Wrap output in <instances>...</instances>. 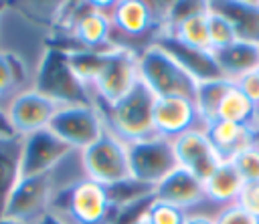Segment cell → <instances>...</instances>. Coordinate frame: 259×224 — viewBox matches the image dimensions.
Listing matches in <instances>:
<instances>
[{"instance_id": "2e32d148", "label": "cell", "mask_w": 259, "mask_h": 224, "mask_svg": "<svg viewBox=\"0 0 259 224\" xmlns=\"http://www.w3.org/2000/svg\"><path fill=\"white\" fill-rule=\"evenodd\" d=\"M204 131L223 161H231L237 153L259 145V129L255 123H231L219 119L204 127Z\"/></svg>"}, {"instance_id": "9c48e42d", "label": "cell", "mask_w": 259, "mask_h": 224, "mask_svg": "<svg viewBox=\"0 0 259 224\" xmlns=\"http://www.w3.org/2000/svg\"><path fill=\"white\" fill-rule=\"evenodd\" d=\"M51 200H53V172L20 178L6 202L2 216L28 224L30 220H38L45 212H49Z\"/></svg>"}, {"instance_id": "836d02e7", "label": "cell", "mask_w": 259, "mask_h": 224, "mask_svg": "<svg viewBox=\"0 0 259 224\" xmlns=\"http://www.w3.org/2000/svg\"><path fill=\"white\" fill-rule=\"evenodd\" d=\"M0 137H18L10 119H8V113L0 109Z\"/></svg>"}, {"instance_id": "e0dca14e", "label": "cell", "mask_w": 259, "mask_h": 224, "mask_svg": "<svg viewBox=\"0 0 259 224\" xmlns=\"http://www.w3.org/2000/svg\"><path fill=\"white\" fill-rule=\"evenodd\" d=\"M154 198L168 202L176 208H182L184 212L188 208H194V206L206 202L202 180H198L196 176L188 174L182 167H176L174 172H170L154 188Z\"/></svg>"}, {"instance_id": "ac0fdd59", "label": "cell", "mask_w": 259, "mask_h": 224, "mask_svg": "<svg viewBox=\"0 0 259 224\" xmlns=\"http://www.w3.org/2000/svg\"><path fill=\"white\" fill-rule=\"evenodd\" d=\"M210 10L223 14L235 28L237 40L259 46V2L251 0H212Z\"/></svg>"}, {"instance_id": "ba28073f", "label": "cell", "mask_w": 259, "mask_h": 224, "mask_svg": "<svg viewBox=\"0 0 259 224\" xmlns=\"http://www.w3.org/2000/svg\"><path fill=\"white\" fill-rule=\"evenodd\" d=\"M49 129L69 143L73 149H85L97 141L107 129L103 117L95 105H73L59 107L49 123Z\"/></svg>"}, {"instance_id": "4dcf8cb0", "label": "cell", "mask_w": 259, "mask_h": 224, "mask_svg": "<svg viewBox=\"0 0 259 224\" xmlns=\"http://www.w3.org/2000/svg\"><path fill=\"white\" fill-rule=\"evenodd\" d=\"M212 218H214V224H259V218L249 214L239 204L223 206L217 212V216H212Z\"/></svg>"}, {"instance_id": "f1b7e54d", "label": "cell", "mask_w": 259, "mask_h": 224, "mask_svg": "<svg viewBox=\"0 0 259 224\" xmlns=\"http://www.w3.org/2000/svg\"><path fill=\"white\" fill-rule=\"evenodd\" d=\"M144 218L150 222V224H184L186 220V212L182 208H176L168 202H162V200H152Z\"/></svg>"}, {"instance_id": "cb8c5ba5", "label": "cell", "mask_w": 259, "mask_h": 224, "mask_svg": "<svg viewBox=\"0 0 259 224\" xmlns=\"http://www.w3.org/2000/svg\"><path fill=\"white\" fill-rule=\"evenodd\" d=\"M162 34H168V36H172V38H176L178 42H184V44H188V46L210 50L206 8H204V10H198V12H194V14L184 16L182 20H178V22H174L172 26L164 28Z\"/></svg>"}, {"instance_id": "74e56055", "label": "cell", "mask_w": 259, "mask_h": 224, "mask_svg": "<svg viewBox=\"0 0 259 224\" xmlns=\"http://www.w3.org/2000/svg\"><path fill=\"white\" fill-rule=\"evenodd\" d=\"M134 224H150V222H148V220H146V218H144V216H142V218H140V220H138V222H134Z\"/></svg>"}, {"instance_id": "6da1fadb", "label": "cell", "mask_w": 259, "mask_h": 224, "mask_svg": "<svg viewBox=\"0 0 259 224\" xmlns=\"http://www.w3.org/2000/svg\"><path fill=\"white\" fill-rule=\"evenodd\" d=\"M154 93L140 81L125 97L113 105L95 103L99 109L105 129L125 143L140 141L156 135L154 129Z\"/></svg>"}, {"instance_id": "d590c367", "label": "cell", "mask_w": 259, "mask_h": 224, "mask_svg": "<svg viewBox=\"0 0 259 224\" xmlns=\"http://www.w3.org/2000/svg\"><path fill=\"white\" fill-rule=\"evenodd\" d=\"M184 224H214V218L206 214H186Z\"/></svg>"}, {"instance_id": "7a4b0ae2", "label": "cell", "mask_w": 259, "mask_h": 224, "mask_svg": "<svg viewBox=\"0 0 259 224\" xmlns=\"http://www.w3.org/2000/svg\"><path fill=\"white\" fill-rule=\"evenodd\" d=\"M34 91L49 97L59 107L95 105L93 91L73 73L67 50L47 46L34 77Z\"/></svg>"}, {"instance_id": "f35d334b", "label": "cell", "mask_w": 259, "mask_h": 224, "mask_svg": "<svg viewBox=\"0 0 259 224\" xmlns=\"http://www.w3.org/2000/svg\"><path fill=\"white\" fill-rule=\"evenodd\" d=\"M255 125H257V129H259V109H257V117H255Z\"/></svg>"}, {"instance_id": "30bf717a", "label": "cell", "mask_w": 259, "mask_h": 224, "mask_svg": "<svg viewBox=\"0 0 259 224\" xmlns=\"http://www.w3.org/2000/svg\"><path fill=\"white\" fill-rule=\"evenodd\" d=\"M109 16L113 30L119 34L127 38L150 36L152 42H156L164 30L166 10H154V4L144 0H123L111 6Z\"/></svg>"}, {"instance_id": "4316f807", "label": "cell", "mask_w": 259, "mask_h": 224, "mask_svg": "<svg viewBox=\"0 0 259 224\" xmlns=\"http://www.w3.org/2000/svg\"><path fill=\"white\" fill-rule=\"evenodd\" d=\"M26 77V65L14 52L0 50V97L12 93L22 85Z\"/></svg>"}, {"instance_id": "9a60e30c", "label": "cell", "mask_w": 259, "mask_h": 224, "mask_svg": "<svg viewBox=\"0 0 259 224\" xmlns=\"http://www.w3.org/2000/svg\"><path fill=\"white\" fill-rule=\"evenodd\" d=\"M156 44L162 46L196 83H206V81L225 79L212 50L188 46V44L178 42L176 38H172V36H168V34H160L158 40H156Z\"/></svg>"}, {"instance_id": "52a82bcc", "label": "cell", "mask_w": 259, "mask_h": 224, "mask_svg": "<svg viewBox=\"0 0 259 224\" xmlns=\"http://www.w3.org/2000/svg\"><path fill=\"white\" fill-rule=\"evenodd\" d=\"M127 155L132 180L150 188H156L170 172L178 167L174 143L160 135L127 143Z\"/></svg>"}, {"instance_id": "5b68a950", "label": "cell", "mask_w": 259, "mask_h": 224, "mask_svg": "<svg viewBox=\"0 0 259 224\" xmlns=\"http://www.w3.org/2000/svg\"><path fill=\"white\" fill-rule=\"evenodd\" d=\"M81 165L85 170V178L105 188L132 178L127 143L109 131H105L89 147L81 149Z\"/></svg>"}, {"instance_id": "83f0119b", "label": "cell", "mask_w": 259, "mask_h": 224, "mask_svg": "<svg viewBox=\"0 0 259 224\" xmlns=\"http://www.w3.org/2000/svg\"><path fill=\"white\" fill-rule=\"evenodd\" d=\"M206 20H208V42H210L212 52L223 50L229 44L237 42V34H235V28L231 26V22L223 14L210 10L208 4H206Z\"/></svg>"}, {"instance_id": "5bb4252c", "label": "cell", "mask_w": 259, "mask_h": 224, "mask_svg": "<svg viewBox=\"0 0 259 224\" xmlns=\"http://www.w3.org/2000/svg\"><path fill=\"white\" fill-rule=\"evenodd\" d=\"M200 119L190 97H158L154 103V129L156 135L174 141L176 137L198 129Z\"/></svg>"}, {"instance_id": "4fadbf2b", "label": "cell", "mask_w": 259, "mask_h": 224, "mask_svg": "<svg viewBox=\"0 0 259 224\" xmlns=\"http://www.w3.org/2000/svg\"><path fill=\"white\" fill-rule=\"evenodd\" d=\"M59 105L53 103L49 97L40 95L38 91H20L8 107V119L18 137H26L34 131L47 129L51 119L55 117Z\"/></svg>"}, {"instance_id": "d6a6232c", "label": "cell", "mask_w": 259, "mask_h": 224, "mask_svg": "<svg viewBox=\"0 0 259 224\" xmlns=\"http://www.w3.org/2000/svg\"><path fill=\"white\" fill-rule=\"evenodd\" d=\"M235 85L239 87V91H243L245 97H249L259 107V71H253V73L241 77L239 81H235Z\"/></svg>"}, {"instance_id": "d6986e66", "label": "cell", "mask_w": 259, "mask_h": 224, "mask_svg": "<svg viewBox=\"0 0 259 224\" xmlns=\"http://www.w3.org/2000/svg\"><path fill=\"white\" fill-rule=\"evenodd\" d=\"M71 34L79 42V48H107L113 44L111 16L101 10L99 4H91L89 10H85L73 24Z\"/></svg>"}, {"instance_id": "f546056e", "label": "cell", "mask_w": 259, "mask_h": 224, "mask_svg": "<svg viewBox=\"0 0 259 224\" xmlns=\"http://www.w3.org/2000/svg\"><path fill=\"white\" fill-rule=\"evenodd\" d=\"M231 163L243 178V182H255L259 180V145H253L241 153H237Z\"/></svg>"}, {"instance_id": "d4e9b609", "label": "cell", "mask_w": 259, "mask_h": 224, "mask_svg": "<svg viewBox=\"0 0 259 224\" xmlns=\"http://www.w3.org/2000/svg\"><path fill=\"white\" fill-rule=\"evenodd\" d=\"M113 44H115V42H113ZM113 44L107 46V48H97V50H95V48H73V50L67 52V54H69V65H71L73 73H75L89 89L93 87L95 79L99 77L101 69L105 67V61H107V57H109Z\"/></svg>"}, {"instance_id": "7c38bea8", "label": "cell", "mask_w": 259, "mask_h": 224, "mask_svg": "<svg viewBox=\"0 0 259 224\" xmlns=\"http://www.w3.org/2000/svg\"><path fill=\"white\" fill-rule=\"evenodd\" d=\"M172 143H174V155L178 167L186 170L188 174L196 176L202 182L223 163L221 155L217 153L214 145L210 143L202 127L176 137Z\"/></svg>"}, {"instance_id": "8d00e7d4", "label": "cell", "mask_w": 259, "mask_h": 224, "mask_svg": "<svg viewBox=\"0 0 259 224\" xmlns=\"http://www.w3.org/2000/svg\"><path fill=\"white\" fill-rule=\"evenodd\" d=\"M0 224H26V222H20V220H12V218H0Z\"/></svg>"}, {"instance_id": "8fae6325", "label": "cell", "mask_w": 259, "mask_h": 224, "mask_svg": "<svg viewBox=\"0 0 259 224\" xmlns=\"http://www.w3.org/2000/svg\"><path fill=\"white\" fill-rule=\"evenodd\" d=\"M71 151L73 147L59 139L49 127L22 137L20 178L51 174Z\"/></svg>"}, {"instance_id": "ffe728a7", "label": "cell", "mask_w": 259, "mask_h": 224, "mask_svg": "<svg viewBox=\"0 0 259 224\" xmlns=\"http://www.w3.org/2000/svg\"><path fill=\"white\" fill-rule=\"evenodd\" d=\"M214 59L223 71V77L233 83L253 71H259V46L251 42L237 40L227 48L217 50Z\"/></svg>"}, {"instance_id": "e575fe53", "label": "cell", "mask_w": 259, "mask_h": 224, "mask_svg": "<svg viewBox=\"0 0 259 224\" xmlns=\"http://www.w3.org/2000/svg\"><path fill=\"white\" fill-rule=\"evenodd\" d=\"M36 224H69L63 216H59L57 212H53V210H49V212H45L38 220H36Z\"/></svg>"}, {"instance_id": "44dd1931", "label": "cell", "mask_w": 259, "mask_h": 224, "mask_svg": "<svg viewBox=\"0 0 259 224\" xmlns=\"http://www.w3.org/2000/svg\"><path fill=\"white\" fill-rule=\"evenodd\" d=\"M202 184H204L206 202L229 206V204H237V198L245 182L231 161H223Z\"/></svg>"}, {"instance_id": "603a6c76", "label": "cell", "mask_w": 259, "mask_h": 224, "mask_svg": "<svg viewBox=\"0 0 259 224\" xmlns=\"http://www.w3.org/2000/svg\"><path fill=\"white\" fill-rule=\"evenodd\" d=\"M231 87H233V81L229 79H217V81H206V83L196 85L194 107H196L202 129L219 121V107Z\"/></svg>"}, {"instance_id": "7402d4cb", "label": "cell", "mask_w": 259, "mask_h": 224, "mask_svg": "<svg viewBox=\"0 0 259 224\" xmlns=\"http://www.w3.org/2000/svg\"><path fill=\"white\" fill-rule=\"evenodd\" d=\"M22 137H0V218L6 202L20 180Z\"/></svg>"}, {"instance_id": "3957f363", "label": "cell", "mask_w": 259, "mask_h": 224, "mask_svg": "<svg viewBox=\"0 0 259 224\" xmlns=\"http://www.w3.org/2000/svg\"><path fill=\"white\" fill-rule=\"evenodd\" d=\"M51 204L57 208L59 216H67L73 224H111L117 214L107 188L89 178L77 180L59 190Z\"/></svg>"}, {"instance_id": "277c9868", "label": "cell", "mask_w": 259, "mask_h": 224, "mask_svg": "<svg viewBox=\"0 0 259 224\" xmlns=\"http://www.w3.org/2000/svg\"><path fill=\"white\" fill-rule=\"evenodd\" d=\"M140 81L154 93V97H190L194 99L196 81L156 42L138 52Z\"/></svg>"}, {"instance_id": "8992f818", "label": "cell", "mask_w": 259, "mask_h": 224, "mask_svg": "<svg viewBox=\"0 0 259 224\" xmlns=\"http://www.w3.org/2000/svg\"><path fill=\"white\" fill-rule=\"evenodd\" d=\"M138 83V52L125 44H113L105 61V67L95 79L91 91L95 95V103L113 105L121 97H125Z\"/></svg>"}, {"instance_id": "1f68e13d", "label": "cell", "mask_w": 259, "mask_h": 224, "mask_svg": "<svg viewBox=\"0 0 259 224\" xmlns=\"http://www.w3.org/2000/svg\"><path fill=\"white\" fill-rule=\"evenodd\" d=\"M237 204L245 208L249 214L259 218V180L255 182H245L241 188V194L237 198Z\"/></svg>"}, {"instance_id": "484cf974", "label": "cell", "mask_w": 259, "mask_h": 224, "mask_svg": "<svg viewBox=\"0 0 259 224\" xmlns=\"http://www.w3.org/2000/svg\"><path fill=\"white\" fill-rule=\"evenodd\" d=\"M257 109L259 107L249 97H245L243 91H239V87L233 83L219 107V119L231 123H255Z\"/></svg>"}]
</instances>
